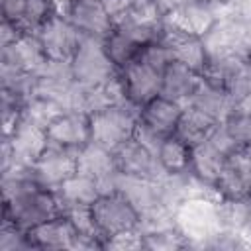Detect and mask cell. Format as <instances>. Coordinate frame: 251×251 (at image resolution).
Masks as SVG:
<instances>
[{
  "instance_id": "52a82bcc",
  "label": "cell",
  "mask_w": 251,
  "mask_h": 251,
  "mask_svg": "<svg viewBox=\"0 0 251 251\" xmlns=\"http://www.w3.org/2000/svg\"><path fill=\"white\" fill-rule=\"evenodd\" d=\"M224 198H245L251 192V145H239L226 155L216 180Z\"/></svg>"
},
{
  "instance_id": "836d02e7",
  "label": "cell",
  "mask_w": 251,
  "mask_h": 251,
  "mask_svg": "<svg viewBox=\"0 0 251 251\" xmlns=\"http://www.w3.org/2000/svg\"><path fill=\"white\" fill-rule=\"evenodd\" d=\"M22 35L24 33H22V29L16 24H12L8 20H2V24H0V47H6V45L16 43Z\"/></svg>"
},
{
  "instance_id": "e575fe53",
  "label": "cell",
  "mask_w": 251,
  "mask_h": 251,
  "mask_svg": "<svg viewBox=\"0 0 251 251\" xmlns=\"http://www.w3.org/2000/svg\"><path fill=\"white\" fill-rule=\"evenodd\" d=\"M202 2H210V4H216V6H226V4H229V0H202Z\"/></svg>"
},
{
  "instance_id": "d590c367",
  "label": "cell",
  "mask_w": 251,
  "mask_h": 251,
  "mask_svg": "<svg viewBox=\"0 0 251 251\" xmlns=\"http://www.w3.org/2000/svg\"><path fill=\"white\" fill-rule=\"evenodd\" d=\"M247 204H249V220H251V194L247 196Z\"/></svg>"
},
{
  "instance_id": "603a6c76",
  "label": "cell",
  "mask_w": 251,
  "mask_h": 251,
  "mask_svg": "<svg viewBox=\"0 0 251 251\" xmlns=\"http://www.w3.org/2000/svg\"><path fill=\"white\" fill-rule=\"evenodd\" d=\"M226 155L216 149L210 141H204L196 147H192L190 153V173H194L196 176L208 180V182H216L222 167H224Z\"/></svg>"
},
{
  "instance_id": "8fae6325",
  "label": "cell",
  "mask_w": 251,
  "mask_h": 251,
  "mask_svg": "<svg viewBox=\"0 0 251 251\" xmlns=\"http://www.w3.org/2000/svg\"><path fill=\"white\" fill-rule=\"evenodd\" d=\"M159 41L171 51L175 61H180V63L188 65L190 69L202 73L208 53H206L204 39L200 35L188 33V31H184L180 27L171 25L169 22H163V29H161Z\"/></svg>"
},
{
  "instance_id": "cb8c5ba5",
  "label": "cell",
  "mask_w": 251,
  "mask_h": 251,
  "mask_svg": "<svg viewBox=\"0 0 251 251\" xmlns=\"http://www.w3.org/2000/svg\"><path fill=\"white\" fill-rule=\"evenodd\" d=\"M190 153H192V147H188L176 135H169L163 139L157 151V159L167 173L180 175L190 171Z\"/></svg>"
},
{
  "instance_id": "7a4b0ae2",
  "label": "cell",
  "mask_w": 251,
  "mask_h": 251,
  "mask_svg": "<svg viewBox=\"0 0 251 251\" xmlns=\"http://www.w3.org/2000/svg\"><path fill=\"white\" fill-rule=\"evenodd\" d=\"M141 108L133 102H122L108 106L90 116V141L114 151L126 139L133 137L135 124Z\"/></svg>"
},
{
  "instance_id": "5bb4252c",
  "label": "cell",
  "mask_w": 251,
  "mask_h": 251,
  "mask_svg": "<svg viewBox=\"0 0 251 251\" xmlns=\"http://www.w3.org/2000/svg\"><path fill=\"white\" fill-rule=\"evenodd\" d=\"M8 139H10L12 149H14L12 167L14 165L16 167H31L47 145V131L22 118Z\"/></svg>"
},
{
  "instance_id": "8992f818",
  "label": "cell",
  "mask_w": 251,
  "mask_h": 251,
  "mask_svg": "<svg viewBox=\"0 0 251 251\" xmlns=\"http://www.w3.org/2000/svg\"><path fill=\"white\" fill-rule=\"evenodd\" d=\"M118 75L124 82L127 98L133 104H137L139 108L161 94L163 71L149 65L141 57H135L131 63L118 69Z\"/></svg>"
},
{
  "instance_id": "9c48e42d",
  "label": "cell",
  "mask_w": 251,
  "mask_h": 251,
  "mask_svg": "<svg viewBox=\"0 0 251 251\" xmlns=\"http://www.w3.org/2000/svg\"><path fill=\"white\" fill-rule=\"evenodd\" d=\"M61 14L82 33L96 39H106L114 29V24L102 4V0H69Z\"/></svg>"
},
{
  "instance_id": "8d00e7d4",
  "label": "cell",
  "mask_w": 251,
  "mask_h": 251,
  "mask_svg": "<svg viewBox=\"0 0 251 251\" xmlns=\"http://www.w3.org/2000/svg\"><path fill=\"white\" fill-rule=\"evenodd\" d=\"M249 194H251V192H249Z\"/></svg>"
},
{
  "instance_id": "f546056e",
  "label": "cell",
  "mask_w": 251,
  "mask_h": 251,
  "mask_svg": "<svg viewBox=\"0 0 251 251\" xmlns=\"http://www.w3.org/2000/svg\"><path fill=\"white\" fill-rule=\"evenodd\" d=\"M25 249H33L27 231L4 216L0 227V251H25Z\"/></svg>"
},
{
  "instance_id": "484cf974",
  "label": "cell",
  "mask_w": 251,
  "mask_h": 251,
  "mask_svg": "<svg viewBox=\"0 0 251 251\" xmlns=\"http://www.w3.org/2000/svg\"><path fill=\"white\" fill-rule=\"evenodd\" d=\"M104 41V47H106V53L108 57L112 59V63L116 65V69H122L126 67L127 63H131L143 45H139L137 41H133L131 37H127L126 33H122L120 29H112L110 35Z\"/></svg>"
},
{
  "instance_id": "ac0fdd59",
  "label": "cell",
  "mask_w": 251,
  "mask_h": 251,
  "mask_svg": "<svg viewBox=\"0 0 251 251\" xmlns=\"http://www.w3.org/2000/svg\"><path fill=\"white\" fill-rule=\"evenodd\" d=\"M45 61L47 55L37 35H22L16 43L0 47V63L25 73H35Z\"/></svg>"
},
{
  "instance_id": "2e32d148",
  "label": "cell",
  "mask_w": 251,
  "mask_h": 251,
  "mask_svg": "<svg viewBox=\"0 0 251 251\" xmlns=\"http://www.w3.org/2000/svg\"><path fill=\"white\" fill-rule=\"evenodd\" d=\"M27 237L33 249H75L76 229L67 216H57L27 229Z\"/></svg>"
},
{
  "instance_id": "44dd1931",
  "label": "cell",
  "mask_w": 251,
  "mask_h": 251,
  "mask_svg": "<svg viewBox=\"0 0 251 251\" xmlns=\"http://www.w3.org/2000/svg\"><path fill=\"white\" fill-rule=\"evenodd\" d=\"M188 106L198 108L200 112L208 114L210 118H214L220 124L231 114V104H229V96H227L226 88L214 86V84L206 82L204 78H202V82H200L198 90L194 92Z\"/></svg>"
},
{
  "instance_id": "3957f363",
  "label": "cell",
  "mask_w": 251,
  "mask_h": 251,
  "mask_svg": "<svg viewBox=\"0 0 251 251\" xmlns=\"http://www.w3.org/2000/svg\"><path fill=\"white\" fill-rule=\"evenodd\" d=\"M90 210L104 243L118 233L139 229V212L135 210L131 200L120 190L100 194L90 204Z\"/></svg>"
},
{
  "instance_id": "f1b7e54d",
  "label": "cell",
  "mask_w": 251,
  "mask_h": 251,
  "mask_svg": "<svg viewBox=\"0 0 251 251\" xmlns=\"http://www.w3.org/2000/svg\"><path fill=\"white\" fill-rule=\"evenodd\" d=\"M143 245L151 251H175V249H188V239L178 227H167L159 231L143 233Z\"/></svg>"
},
{
  "instance_id": "7402d4cb",
  "label": "cell",
  "mask_w": 251,
  "mask_h": 251,
  "mask_svg": "<svg viewBox=\"0 0 251 251\" xmlns=\"http://www.w3.org/2000/svg\"><path fill=\"white\" fill-rule=\"evenodd\" d=\"M59 202L63 206V214L67 210V206L73 204H92L98 196H100V188L98 182L84 176V175H73L71 178H67L59 188H55Z\"/></svg>"
},
{
  "instance_id": "83f0119b",
  "label": "cell",
  "mask_w": 251,
  "mask_h": 251,
  "mask_svg": "<svg viewBox=\"0 0 251 251\" xmlns=\"http://www.w3.org/2000/svg\"><path fill=\"white\" fill-rule=\"evenodd\" d=\"M226 92L229 96L231 114H251V73L247 67L227 82Z\"/></svg>"
},
{
  "instance_id": "e0dca14e",
  "label": "cell",
  "mask_w": 251,
  "mask_h": 251,
  "mask_svg": "<svg viewBox=\"0 0 251 251\" xmlns=\"http://www.w3.org/2000/svg\"><path fill=\"white\" fill-rule=\"evenodd\" d=\"M182 110L184 108L180 104H176L169 98L157 96L151 102H147L145 106H141L139 122L143 126H147L151 131L159 133L161 137H169V135H175V129L178 126Z\"/></svg>"
},
{
  "instance_id": "9a60e30c",
  "label": "cell",
  "mask_w": 251,
  "mask_h": 251,
  "mask_svg": "<svg viewBox=\"0 0 251 251\" xmlns=\"http://www.w3.org/2000/svg\"><path fill=\"white\" fill-rule=\"evenodd\" d=\"M47 137L61 145L84 147L90 141V116L78 110H65L47 127Z\"/></svg>"
},
{
  "instance_id": "4dcf8cb0",
  "label": "cell",
  "mask_w": 251,
  "mask_h": 251,
  "mask_svg": "<svg viewBox=\"0 0 251 251\" xmlns=\"http://www.w3.org/2000/svg\"><path fill=\"white\" fill-rule=\"evenodd\" d=\"M222 124L239 145H251V114H229Z\"/></svg>"
},
{
  "instance_id": "277c9868",
  "label": "cell",
  "mask_w": 251,
  "mask_h": 251,
  "mask_svg": "<svg viewBox=\"0 0 251 251\" xmlns=\"http://www.w3.org/2000/svg\"><path fill=\"white\" fill-rule=\"evenodd\" d=\"M80 147L61 145L47 137V145L31 165L33 178L49 190L59 188L67 178L76 175V157Z\"/></svg>"
},
{
  "instance_id": "1f68e13d",
  "label": "cell",
  "mask_w": 251,
  "mask_h": 251,
  "mask_svg": "<svg viewBox=\"0 0 251 251\" xmlns=\"http://www.w3.org/2000/svg\"><path fill=\"white\" fill-rule=\"evenodd\" d=\"M104 249H126V251H131V249H145V245H143V233H141L139 229H131V231L118 233V235L110 237V239L104 243Z\"/></svg>"
},
{
  "instance_id": "d6986e66",
  "label": "cell",
  "mask_w": 251,
  "mask_h": 251,
  "mask_svg": "<svg viewBox=\"0 0 251 251\" xmlns=\"http://www.w3.org/2000/svg\"><path fill=\"white\" fill-rule=\"evenodd\" d=\"M118 171L114 151L104 149L92 141H88L84 147H80L78 157H76V173L84 175L96 182H102L110 175Z\"/></svg>"
},
{
  "instance_id": "4fadbf2b",
  "label": "cell",
  "mask_w": 251,
  "mask_h": 251,
  "mask_svg": "<svg viewBox=\"0 0 251 251\" xmlns=\"http://www.w3.org/2000/svg\"><path fill=\"white\" fill-rule=\"evenodd\" d=\"M202 82V73L190 69L188 65L180 61H171L167 69L163 71V82H161V94L163 98H169L182 108H186L198 90Z\"/></svg>"
},
{
  "instance_id": "d6a6232c",
  "label": "cell",
  "mask_w": 251,
  "mask_h": 251,
  "mask_svg": "<svg viewBox=\"0 0 251 251\" xmlns=\"http://www.w3.org/2000/svg\"><path fill=\"white\" fill-rule=\"evenodd\" d=\"M208 141H210L216 149H220L224 155H227V153H231L235 147H239V143L227 133V129L224 127V124H218V126H216V129L212 131V135L208 137Z\"/></svg>"
},
{
  "instance_id": "5b68a950",
  "label": "cell",
  "mask_w": 251,
  "mask_h": 251,
  "mask_svg": "<svg viewBox=\"0 0 251 251\" xmlns=\"http://www.w3.org/2000/svg\"><path fill=\"white\" fill-rule=\"evenodd\" d=\"M73 75L82 84H100L118 73L116 65L106 53L104 41L84 35L76 53L71 59Z\"/></svg>"
},
{
  "instance_id": "ffe728a7",
  "label": "cell",
  "mask_w": 251,
  "mask_h": 251,
  "mask_svg": "<svg viewBox=\"0 0 251 251\" xmlns=\"http://www.w3.org/2000/svg\"><path fill=\"white\" fill-rule=\"evenodd\" d=\"M220 122H216L214 118H210L208 114L200 112L194 106H186L182 110V116L178 120V126L175 129V135L184 141L188 147H196L204 141H208V137L212 135V131L216 129Z\"/></svg>"
},
{
  "instance_id": "d4e9b609",
  "label": "cell",
  "mask_w": 251,
  "mask_h": 251,
  "mask_svg": "<svg viewBox=\"0 0 251 251\" xmlns=\"http://www.w3.org/2000/svg\"><path fill=\"white\" fill-rule=\"evenodd\" d=\"M57 14L61 12L55 0H24V14L18 27L24 35H37V31Z\"/></svg>"
},
{
  "instance_id": "ba28073f",
  "label": "cell",
  "mask_w": 251,
  "mask_h": 251,
  "mask_svg": "<svg viewBox=\"0 0 251 251\" xmlns=\"http://www.w3.org/2000/svg\"><path fill=\"white\" fill-rule=\"evenodd\" d=\"M37 37L43 45L47 59L71 61L84 35L63 14H57L37 31Z\"/></svg>"
},
{
  "instance_id": "6da1fadb",
  "label": "cell",
  "mask_w": 251,
  "mask_h": 251,
  "mask_svg": "<svg viewBox=\"0 0 251 251\" xmlns=\"http://www.w3.org/2000/svg\"><path fill=\"white\" fill-rule=\"evenodd\" d=\"M175 224L188 239V247L208 249V241L224 229L218 202L186 198L175 208Z\"/></svg>"
},
{
  "instance_id": "4316f807",
  "label": "cell",
  "mask_w": 251,
  "mask_h": 251,
  "mask_svg": "<svg viewBox=\"0 0 251 251\" xmlns=\"http://www.w3.org/2000/svg\"><path fill=\"white\" fill-rule=\"evenodd\" d=\"M61 112H65V108L59 102H55L51 98H45V96H33V98H29L25 102L24 116L22 118L27 120V122H31V124H35V126H39V127H43L47 131V127L51 126V122Z\"/></svg>"
},
{
  "instance_id": "30bf717a",
  "label": "cell",
  "mask_w": 251,
  "mask_h": 251,
  "mask_svg": "<svg viewBox=\"0 0 251 251\" xmlns=\"http://www.w3.org/2000/svg\"><path fill=\"white\" fill-rule=\"evenodd\" d=\"M114 159H116L118 171L129 176L159 180L167 175L159 159L147 147H143L135 137H129L122 145H118L114 149Z\"/></svg>"
},
{
  "instance_id": "7c38bea8",
  "label": "cell",
  "mask_w": 251,
  "mask_h": 251,
  "mask_svg": "<svg viewBox=\"0 0 251 251\" xmlns=\"http://www.w3.org/2000/svg\"><path fill=\"white\" fill-rule=\"evenodd\" d=\"M222 12H224V6H216L202 0H188L178 8L171 10L169 14H165V22L202 37L216 24Z\"/></svg>"
}]
</instances>
